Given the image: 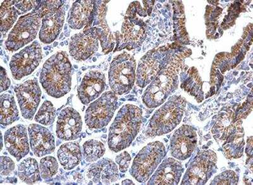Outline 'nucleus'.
<instances>
[{"label":"nucleus","instance_id":"f257e3e1","mask_svg":"<svg viewBox=\"0 0 253 185\" xmlns=\"http://www.w3.org/2000/svg\"><path fill=\"white\" fill-rule=\"evenodd\" d=\"M40 82L47 94L53 98H61L71 91L72 65L66 52L56 53L46 61Z\"/></svg>","mask_w":253,"mask_h":185},{"label":"nucleus","instance_id":"f03ea898","mask_svg":"<svg viewBox=\"0 0 253 185\" xmlns=\"http://www.w3.org/2000/svg\"><path fill=\"white\" fill-rule=\"evenodd\" d=\"M142 123V112L139 108L126 105L118 113L111 126L108 146L115 152L130 145L138 133Z\"/></svg>","mask_w":253,"mask_h":185},{"label":"nucleus","instance_id":"7ed1b4c3","mask_svg":"<svg viewBox=\"0 0 253 185\" xmlns=\"http://www.w3.org/2000/svg\"><path fill=\"white\" fill-rule=\"evenodd\" d=\"M135 69V61L129 54L123 53L114 58L109 71V83L114 93L123 94L132 89Z\"/></svg>","mask_w":253,"mask_h":185},{"label":"nucleus","instance_id":"20e7f679","mask_svg":"<svg viewBox=\"0 0 253 185\" xmlns=\"http://www.w3.org/2000/svg\"><path fill=\"white\" fill-rule=\"evenodd\" d=\"M166 156V148L160 142L148 144L142 149L133 162L130 174L137 182L145 183Z\"/></svg>","mask_w":253,"mask_h":185},{"label":"nucleus","instance_id":"39448f33","mask_svg":"<svg viewBox=\"0 0 253 185\" xmlns=\"http://www.w3.org/2000/svg\"><path fill=\"white\" fill-rule=\"evenodd\" d=\"M42 18L33 11L20 18L9 34L5 42L6 48L15 51L35 39L39 30Z\"/></svg>","mask_w":253,"mask_h":185},{"label":"nucleus","instance_id":"423d86ee","mask_svg":"<svg viewBox=\"0 0 253 185\" xmlns=\"http://www.w3.org/2000/svg\"><path fill=\"white\" fill-rule=\"evenodd\" d=\"M184 102L181 98H175L158 110L149 126L148 136L164 134L170 132L181 120Z\"/></svg>","mask_w":253,"mask_h":185},{"label":"nucleus","instance_id":"0eeeda50","mask_svg":"<svg viewBox=\"0 0 253 185\" xmlns=\"http://www.w3.org/2000/svg\"><path fill=\"white\" fill-rule=\"evenodd\" d=\"M117 107V97L108 92L92 103L85 112V122L90 129H101L108 125Z\"/></svg>","mask_w":253,"mask_h":185},{"label":"nucleus","instance_id":"6e6552de","mask_svg":"<svg viewBox=\"0 0 253 185\" xmlns=\"http://www.w3.org/2000/svg\"><path fill=\"white\" fill-rule=\"evenodd\" d=\"M216 155L211 150L198 153L190 164L182 185H205L216 171Z\"/></svg>","mask_w":253,"mask_h":185},{"label":"nucleus","instance_id":"1a4fd4ad","mask_svg":"<svg viewBox=\"0 0 253 185\" xmlns=\"http://www.w3.org/2000/svg\"><path fill=\"white\" fill-rule=\"evenodd\" d=\"M42 58V47L37 42L15 54L10 63L13 78L20 80L31 74L37 68Z\"/></svg>","mask_w":253,"mask_h":185},{"label":"nucleus","instance_id":"9d476101","mask_svg":"<svg viewBox=\"0 0 253 185\" xmlns=\"http://www.w3.org/2000/svg\"><path fill=\"white\" fill-rule=\"evenodd\" d=\"M104 1H95L91 19L84 32L91 34L100 41L103 52L108 53L114 48V42L106 22V5Z\"/></svg>","mask_w":253,"mask_h":185},{"label":"nucleus","instance_id":"9b49d317","mask_svg":"<svg viewBox=\"0 0 253 185\" xmlns=\"http://www.w3.org/2000/svg\"><path fill=\"white\" fill-rule=\"evenodd\" d=\"M156 78L147 89L143 98L144 103L149 107L162 103L173 89L176 80L175 67L171 65Z\"/></svg>","mask_w":253,"mask_h":185},{"label":"nucleus","instance_id":"f8f14e48","mask_svg":"<svg viewBox=\"0 0 253 185\" xmlns=\"http://www.w3.org/2000/svg\"><path fill=\"white\" fill-rule=\"evenodd\" d=\"M22 116L32 119L40 105L42 91L36 79L26 81L15 89Z\"/></svg>","mask_w":253,"mask_h":185},{"label":"nucleus","instance_id":"ddd939ff","mask_svg":"<svg viewBox=\"0 0 253 185\" xmlns=\"http://www.w3.org/2000/svg\"><path fill=\"white\" fill-rule=\"evenodd\" d=\"M82 128L83 121L79 113L73 108L67 107L62 110L58 116L56 135L63 140H74L80 135Z\"/></svg>","mask_w":253,"mask_h":185},{"label":"nucleus","instance_id":"4468645a","mask_svg":"<svg viewBox=\"0 0 253 185\" xmlns=\"http://www.w3.org/2000/svg\"><path fill=\"white\" fill-rule=\"evenodd\" d=\"M107 87L105 74L90 71L85 74L78 89V97L84 105H88L98 98Z\"/></svg>","mask_w":253,"mask_h":185},{"label":"nucleus","instance_id":"2eb2a0df","mask_svg":"<svg viewBox=\"0 0 253 185\" xmlns=\"http://www.w3.org/2000/svg\"><path fill=\"white\" fill-rule=\"evenodd\" d=\"M28 132L31 150L36 156L43 157L54 152L55 139L47 128L37 124H33L29 126Z\"/></svg>","mask_w":253,"mask_h":185},{"label":"nucleus","instance_id":"dca6fc26","mask_svg":"<svg viewBox=\"0 0 253 185\" xmlns=\"http://www.w3.org/2000/svg\"><path fill=\"white\" fill-rule=\"evenodd\" d=\"M196 145L195 132L189 126H183L174 135L171 153L174 158L184 161L191 156Z\"/></svg>","mask_w":253,"mask_h":185},{"label":"nucleus","instance_id":"f3484780","mask_svg":"<svg viewBox=\"0 0 253 185\" xmlns=\"http://www.w3.org/2000/svg\"><path fill=\"white\" fill-rule=\"evenodd\" d=\"M4 144L6 150L17 161L26 157L29 152L28 133L22 125L14 126L4 134Z\"/></svg>","mask_w":253,"mask_h":185},{"label":"nucleus","instance_id":"a211bd4d","mask_svg":"<svg viewBox=\"0 0 253 185\" xmlns=\"http://www.w3.org/2000/svg\"><path fill=\"white\" fill-rule=\"evenodd\" d=\"M98 40L91 34L84 32L72 36L69 45V51L74 59L87 60L98 50Z\"/></svg>","mask_w":253,"mask_h":185},{"label":"nucleus","instance_id":"6ab92c4d","mask_svg":"<svg viewBox=\"0 0 253 185\" xmlns=\"http://www.w3.org/2000/svg\"><path fill=\"white\" fill-rule=\"evenodd\" d=\"M183 171L184 169L179 161L169 158L160 164L148 185H177L181 178Z\"/></svg>","mask_w":253,"mask_h":185},{"label":"nucleus","instance_id":"aec40b11","mask_svg":"<svg viewBox=\"0 0 253 185\" xmlns=\"http://www.w3.org/2000/svg\"><path fill=\"white\" fill-rule=\"evenodd\" d=\"M65 7L62 6L57 10L53 11L42 18L40 40L43 44L53 42L62 31L65 20Z\"/></svg>","mask_w":253,"mask_h":185},{"label":"nucleus","instance_id":"412c9836","mask_svg":"<svg viewBox=\"0 0 253 185\" xmlns=\"http://www.w3.org/2000/svg\"><path fill=\"white\" fill-rule=\"evenodd\" d=\"M134 17L126 18L120 36L119 49H132L141 44L145 35V29L141 20Z\"/></svg>","mask_w":253,"mask_h":185},{"label":"nucleus","instance_id":"4be33fe9","mask_svg":"<svg viewBox=\"0 0 253 185\" xmlns=\"http://www.w3.org/2000/svg\"><path fill=\"white\" fill-rule=\"evenodd\" d=\"M87 177L94 184L110 185L118 180V168L111 160L103 159L89 167Z\"/></svg>","mask_w":253,"mask_h":185},{"label":"nucleus","instance_id":"5701e85b","mask_svg":"<svg viewBox=\"0 0 253 185\" xmlns=\"http://www.w3.org/2000/svg\"><path fill=\"white\" fill-rule=\"evenodd\" d=\"M95 1L80 0L74 2L71 10L69 24L71 28L81 29L86 26L91 19Z\"/></svg>","mask_w":253,"mask_h":185},{"label":"nucleus","instance_id":"b1692460","mask_svg":"<svg viewBox=\"0 0 253 185\" xmlns=\"http://www.w3.org/2000/svg\"><path fill=\"white\" fill-rule=\"evenodd\" d=\"M57 156L61 165L66 170H71L82 159V152L78 143L70 142L63 144L58 151Z\"/></svg>","mask_w":253,"mask_h":185},{"label":"nucleus","instance_id":"393cba45","mask_svg":"<svg viewBox=\"0 0 253 185\" xmlns=\"http://www.w3.org/2000/svg\"><path fill=\"white\" fill-rule=\"evenodd\" d=\"M160 70L159 62L151 55H146L140 61L137 71V83L144 87L157 78Z\"/></svg>","mask_w":253,"mask_h":185},{"label":"nucleus","instance_id":"a878e982","mask_svg":"<svg viewBox=\"0 0 253 185\" xmlns=\"http://www.w3.org/2000/svg\"><path fill=\"white\" fill-rule=\"evenodd\" d=\"M1 99V124L3 126L12 125L19 119V110L14 97L10 94H3Z\"/></svg>","mask_w":253,"mask_h":185},{"label":"nucleus","instance_id":"bb28decb","mask_svg":"<svg viewBox=\"0 0 253 185\" xmlns=\"http://www.w3.org/2000/svg\"><path fill=\"white\" fill-rule=\"evenodd\" d=\"M18 175L22 182L33 184L41 181L39 166L33 158H28L18 167Z\"/></svg>","mask_w":253,"mask_h":185},{"label":"nucleus","instance_id":"cd10ccee","mask_svg":"<svg viewBox=\"0 0 253 185\" xmlns=\"http://www.w3.org/2000/svg\"><path fill=\"white\" fill-rule=\"evenodd\" d=\"M1 31L8 32L14 24L18 16L22 15L15 6V1H4L1 6Z\"/></svg>","mask_w":253,"mask_h":185},{"label":"nucleus","instance_id":"c85d7f7f","mask_svg":"<svg viewBox=\"0 0 253 185\" xmlns=\"http://www.w3.org/2000/svg\"><path fill=\"white\" fill-rule=\"evenodd\" d=\"M105 152V148L101 142L91 139L85 142L83 145V155L87 162L96 161L100 159Z\"/></svg>","mask_w":253,"mask_h":185},{"label":"nucleus","instance_id":"c756f323","mask_svg":"<svg viewBox=\"0 0 253 185\" xmlns=\"http://www.w3.org/2000/svg\"><path fill=\"white\" fill-rule=\"evenodd\" d=\"M56 110L51 102L45 101L36 115L35 121L41 125L49 126L55 121Z\"/></svg>","mask_w":253,"mask_h":185},{"label":"nucleus","instance_id":"7c9ffc66","mask_svg":"<svg viewBox=\"0 0 253 185\" xmlns=\"http://www.w3.org/2000/svg\"><path fill=\"white\" fill-rule=\"evenodd\" d=\"M40 168L42 179L48 180L57 173L58 164L55 157L47 156L41 160Z\"/></svg>","mask_w":253,"mask_h":185},{"label":"nucleus","instance_id":"2f4dec72","mask_svg":"<svg viewBox=\"0 0 253 185\" xmlns=\"http://www.w3.org/2000/svg\"><path fill=\"white\" fill-rule=\"evenodd\" d=\"M239 177L234 171H227L214 178L211 185H237Z\"/></svg>","mask_w":253,"mask_h":185},{"label":"nucleus","instance_id":"473e14b6","mask_svg":"<svg viewBox=\"0 0 253 185\" xmlns=\"http://www.w3.org/2000/svg\"><path fill=\"white\" fill-rule=\"evenodd\" d=\"M15 164L10 158L6 156L1 157V176H8L14 171Z\"/></svg>","mask_w":253,"mask_h":185},{"label":"nucleus","instance_id":"72a5a7b5","mask_svg":"<svg viewBox=\"0 0 253 185\" xmlns=\"http://www.w3.org/2000/svg\"><path fill=\"white\" fill-rule=\"evenodd\" d=\"M115 161L119 166L120 171L122 173H126L130 165L131 157L127 152H124L117 155Z\"/></svg>","mask_w":253,"mask_h":185},{"label":"nucleus","instance_id":"f704fd0d","mask_svg":"<svg viewBox=\"0 0 253 185\" xmlns=\"http://www.w3.org/2000/svg\"><path fill=\"white\" fill-rule=\"evenodd\" d=\"M36 4H37V1H15V7L22 14L35 8Z\"/></svg>","mask_w":253,"mask_h":185},{"label":"nucleus","instance_id":"c9c22d12","mask_svg":"<svg viewBox=\"0 0 253 185\" xmlns=\"http://www.w3.org/2000/svg\"><path fill=\"white\" fill-rule=\"evenodd\" d=\"M10 87V80L8 78L5 69L1 67V92L5 91Z\"/></svg>","mask_w":253,"mask_h":185},{"label":"nucleus","instance_id":"e433bc0d","mask_svg":"<svg viewBox=\"0 0 253 185\" xmlns=\"http://www.w3.org/2000/svg\"><path fill=\"white\" fill-rule=\"evenodd\" d=\"M123 185H134L132 181H130L129 180H124L123 182Z\"/></svg>","mask_w":253,"mask_h":185}]
</instances>
